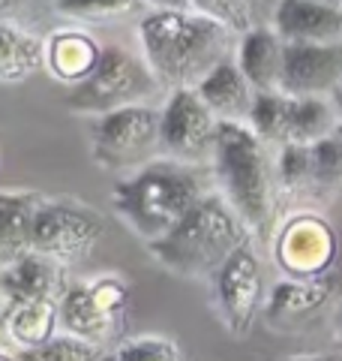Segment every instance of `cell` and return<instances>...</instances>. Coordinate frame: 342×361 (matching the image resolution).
Segmentation results:
<instances>
[{"mask_svg": "<svg viewBox=\"0 0 342 361\" xmlns=\"http://www.w3.org/2000/svg\"><path fill=\"white\" fill-rule=\"evenodd\" d=\"M208 193L210 184L201 166L163 157L114 180L111 208L144 244H153L175 229L180 217Z\"/></svg>", "mask_w": 342, "mask_h": 361, "instance_id": "cell-3", "label": "cell"}, {"mask_svg": "<svg viewBox=\"0 0 342 361\" xmlns=\"http://www.w3.org/2000/svg\"><path fill=\"white\" fill-rule=\"evenodd\" d=\"M0 361H21V355H13V353H6V349L0 346Z\"/></svg>", "mask_w": 342, "mask_h": 361, "instance_id": "cell-33", "label": "cell"}, {"mask_svg": "<svg viewBox=\"0 0 342 361\" xmlns=\"http://www.w3.org/2000/svg\"><path fill=\"white\" fill-rule=\"evenodd\" d=\"M234 61L255 90H279L285 42L270 25H255L237 37Z\"/></svg>", "mask_w": 342, "mask_h": 361, "instance_id": "cell-18", "label": "cell"}, {"mask_svg": "<svg viewBox=\"0 0 342 361\" xmlns=\"http://www.w3.org/2000/svg\"><path fill=\"white\" fill-rule=\"evenodd\" d=\"M141 9L139 0H54V13L72 21V25L84 27H106L120 18H129Z\"/></svg>", "mask_w": 342, "mask_h": 361, "instance_id": "cell-24", "label": "cell"}, {"mask_svg": "<svg viewBox=\"0 0 342 361\" xmlns=\"http://www.w3.org/2000/svg\"><path fill=\"white\" fill-rule=\"evenodd\" d=\"M220 121L204 106L196 87L168 90L165 106L159 109V148L165 157L189 166H210Z\"/></svg>", "mask_w": 342, "mask_h": 361, "instance_id": "cell-10", "label": "cell"}, {"mask_svg": "<svg viewBox=\"0 0 342 361\" xmlns=\"http://www.w3.org/2000/svg\"><path fill=\"white\" fill-rule=\"evenodd\" d=\"M99 361H118V358H114V349H111V353H106V355H102Z\"/></svg>", "mask_w": 342, "mask_h": 361, "instance_id": "cell-35", "label": "cell"}, {"mask_svg": "<svg viewBox=\"0 0 342 361\" xmlns=\"http://www.w3.org/2000/svg\"><path fill=\"white\" fill-rule=\"evenodd\" d=\"M139 45L159 87L180 90L234 58L237 33L196 9H156L139 21Z\"/></svg>", "mask_w": 342, "mask_h": 361, "instance_id": "cell-1", "label": "cell"}, {"mask_svg": "<svg viewBox=\"0 0 342 361\" xmlns=\"http://www.w3.org/2000/svg\"><path fill=\"white\" fill-rule=\"evenodd\" d=\"M265 265L255 250V241L241 244L210 277V298L216 319L232 337H246L267 301Z\"/></svg>", "mask_w": 342, "mask_h": 361, "instance_id": "cell-9", "label": "cell"}, {"mask_svg": "<svg viewBox=\"0 0 342 361\" xmlns=\"http://www.w3.org/2000/svg\"><path fill=\"white\" fill-rule=\"evenodd\" d=\"M339 133H342V127H339Z\"/></svg>", "mask_w": 342, "mask_h": 361, "instance_id": "cell-37", "label": "cell"}, {"mask_svg": "<svg viewBox=\"0 0 342 361\" xmlns=\"http://www.w3.org/2000/svg\"><path fill=\"white\" fill-rule=\"evenodd\" d=\"M330 4H339V6H342V0H330Z\"/></svg>", "mask_w": 342, "mask_h": 361, "instance_id": "cell-36", "label": "cell"}, {"mask_svg": "<svg viewBox=\"0 0 342 361\" xmlns=\"http://www.w3.org/2000/svg\"><path fill=\"white\" fill-rule=\"evenodd\" d=\"M342 292V274L330 271L324 277H282L279 283H273L265 301V319L270 329L277 331H298L303 325L318 319L324 310L336 304Z\"/></svg>", "mask_w": 342, "mask_h": 361, "instance_id": "cell-11", "label": "cell"}, {"mask_svg": "<svg viewBox=\"0 0 342 361\" xmlns=\"http://www.w3.org/2000/svg\"><path fill=\"white\" fill-rule=\"evenodd\" d=\"M196 90L204 99V106L216 115V121H225V123L249 121V111H253V103H255V87L249 85V78L241 73L234 58L213 66L196 85Z\"/></svg>", "mask_w": 342, "mask_h": 361, "instance_id": "cell-17", "label": "cell"}, {"mask_svg": "<svg viewBox=\"0 0 342 361\" xmlns=\"http://www.w3.org/2000/svg\"><path fill=\"white\" fill-rule=\"evenodd\" d=\"M342 85V39L336 42H285L279 90L289 97L330 99Z\"/></svg>", "mask_w": 342, "mask_h": 361, "instance_id": "cell-12", "label": "cell"}, {"mask_svg": "<svg viewBox=\"0 0 342 361\" xmlns=\"http://www.w3.org/2000/svg\"><path fill=\"white\" fill-rule=\"evenodd\" d=\"M270 27L282 42H336L342 39V6L330 0H277Z\"/></svg>", "mask_w": 342, "mask_h": 361, "instance_id": "cell-15", "label": "cell"}, {"mask_svg": "<svg viewBox=\"0 0 342 361\" xmlns=\"http://www.w3.org/2000/svg\"><path fill=\"white\" fill-rule=\"evenodd\" d=\"M102 235H106V220L96 208L84 205L78 199H42V205L33 217L30 250L42 253L61 268H72L94 256Z\"/></svg>", "mask_w": 342, "mask_h": 361, "instance_id": "cell-7", "label": "cell"}, {"mask_svg": "<svg viewBox=\"0 0 342 361\" xmlns=\"http://www.w3.org/2000/svg\"><path fill=\"white\" fill-rule=\"evenodd\" d=\"M246 241H253V235L243 220L216 190H210L168 235L147 244V253L168 274L184 280H210L225 259Z\"/></svg>", "mask_w": 342, "mask_h": 361, "instance_id": "cell-4", "label": "cell"}, {"mask_svg": "<svg viewBox=\"0 0 342 361\" xmlns=\"http://www.w3.org/2000/svg\"><path fill=\"white\" fill-rule=\"evenodd\" d=\"M6 313V334L21 353L49 343L61 331V316H57V301H21V304H4Z\"/></svg>", "mask_w": 342, "mask_h": 361, "instance_id": "cell-22", "label": "cell"}, {"mask_svg": "<svg viewBox=\"0 0 342 361\" xmlns=\"http://www.w3.org/2000/svg\"><path fill=\"white\" fill-rule=\"evenodd\" d=\"M102 355H106V349L96 343H87L72 334H54L49 343L25 349L21 361H99Z\"/></svg>", "mask_w": 342, "mask_h": 361, "instance_id": "cell-26", "label": "cell"}, {"mask_svg": "<svg viewBox=\"0 0 342 361\" xmlns=\"http://www.w3.org/2000/svg\"><path fill=\"white\" fill-rule=\"evenodd\" d=\"M336 341L342 346V310H339V319H336Z\"/></svg>", "mask_w": 342, "mask_h": 361, "instance_id": "cell-34", "label": "cell"}, {"mask_svg": "<svg viewBox=\"0 0 342 361\" xmlns=\"http://www.w3.org/2000/svg\"><path fill=\"white\" fill-rule=\"evenodd\" d=\"M253 4H255V0H253Z\"/></svg>", "mask_w": 342, "mask_h": 361, "instance_id": "cell-38", "label": "cell"}, {"mask_svg": "<svg viewBox=\"0 0 342 361\" xmlns=\"http://www.w3.org/2000/svg\"><path fill=\"white\" fill-rule=\"evenodd\" d=\"M141 6H147V13L156 9H189V0H139Z\"/></svg>", "mask_w": 342, "mask_h": 361, "instance_id": "cell-29", "label": "cell"}, {"mask_svg": "<svg viewBox=\"0 0 342 361\" xmlns=\"http://www.w3.org/2000/svg\"><path fill=\"white\" fill-rule=\"evenodd\" d=\"M189 9L220 21L228 30H234L237 37L246 33L249 27H255L253 0H189Z\"/></svg>", "mask_w": 342, "mask_h": 361, "instance_id": "cell-27", "label": "cell"}, {"mask_svg": "<svg viewBox=\"0 0 342 361\" xmlns=\"http://www.w3.org/2000/svg\"><path fill=\"white\" fill-rule=\"evenodd\" d=\"M57 316H61L63 334L82 337V341L96 343L102 349L127 331V322L96 298L87 280H78V283H70L63 289V295L57 298Z\"/></svg>", "mask_w": 342, "mask_h": 361, "instance_id": "cell-13", "label": "cell"}, {"mask_svg": "<svg viewBox=\"0 0 342 361\" xmlns=\"http://www.w3.org/2000/svg\"><path fill=\"white\" fill-rule=\"evenodd\" d=\"M9 341V334H6V313L0 310V346H4Z\"/></svg>", "mask_w": 342, "mask_h": 361, "instance_id": "cell-32", "label": "cell"}, {"mask_svg": "<svg viewBox=\"0 0 342 361\" xmlns=\"http://www.w3.org/2000/svg\"><path fill=\"white\" fill-rule=\"evenodd\" d=\"M210 178L216 193L243 220L253 241L270 238L282 220L277 163H273V151L246 123L220 121L210 157Z\"/></svg>", "mask_w": 342, "mask_h": 361, "instance_id": "cell-2", "label": "cell"}, {"mask_svg": "<svg viewBox=\"0 0 342 361\" xmlns=\"http://www.w3.org/2000/svg\"><path fill=\"white\" fill-rule=\"evenodd\" d=\"M342 193V133L310 145V205L322 211Z\"/></svg>", "mask_w": 342, "mask_h": 361, "instance_id": "cell-23", "label": "cell"}, {"mask_svg": "<svg viewBox=\"0 0 342 361\" xmlns=\"http://www.w3.org/2000/svg\"><path fill=\"white\" fill-rule=\"evenodd\" d=\"M282 361H336V355H291V358H282Z\"/></svg>", "mask_w": 342, "mask_h": 361, "instance_id": "cell-30", "label": "cell"}, {"mask_svg": "<svg viewBox=\"0 0 342 361\" xmlns=\"http://www.w3.org/2000/svg\"><path fill=\"white\" fill-rule=\"evenodd\" d=\"M90 160L102 172H127L151 163L159 148V109L151 103L120 106L90 118Z\"/></svg>", "mask_w": 342, "mask_h": 361, "instance_id": "cell-6", "label": "cell"}, {"mask_svg": "<svg viewBox=\"0 0 342 361\" xmlns=\"http://www.w3.org/2000/svg\"><path fill=\"white\" fill-rule=\"evenodd\" d=\"M42 199L33 190H0V265L30 250L33 217Z\"/></svg>", "mask_w": 342, "mask_h": 361, "instance_id": "cell-19", "label": "cell"}, {"mask_svg": "<svg viewBox=\"0 0 342 361\" xmlns=\"http://www.w3.org/2000/svg\"><path fill=\"white\" fill-rule=\"evenodd\" d=\"M45 37L30 27L0 21V85H21L42 70Z\"/></svg>", "mask_w": 342, "mask_h": 361, "instance_id": "cell-21", "label": "cell"}, {"mask_svg": "<svg viewBox=\"0 0 342 361\" xmlns=\"http://www.w3.org/2000/svg\"><path fill=\"white\" fill-rule=\"evenodd\" d=\"M330 103H334V109H336V118H339V123H342V85L334 90V97H330Z\"/></svg>", "mask_w": 342, "mask_h": 361, "instance_id": "cell-31", "label": "cell"}, {"mask_svg": "<svg viewBox=\"0 0 342 361\" xmlns=\"http://www.w3.org/2000/svg\"><path fill=\"white\" fill-rule=\"evenodd\" d=\"M270 250L282 277H324L336 271L339 235L322 211L298 208L277 223L270 235Z\"/></svg>", "mask_w": 342, "mask_h": 361, "instance_id": "cell-8", "label": "cell"}, {"mask_svg": "<svg viewBox=\"0 0 342 361\" xmlns=\"http://www.w3.org/2000/svg\"><path fill=\"white\" fill-rule=\"evenodd\" d=\"M114 358L118 361H186L177 341L165 334L127 337V341H120L118 349H114Z\"/></svg>", "mask_w": 342, "mask_h": 361, "instance_id": "cell-25", "label": "cell"}, {"mask_svg": "<svg viewBox=\"0 0 342 361\" xmlns=\"http://www.w3.org/2000/svg\"><path fill=\"white\" fill-rule=\"evenodd\" d=\"M342 127L336 118V109L324 97H289L285 106V127H282V145H315L334 135Z\"/></svg>", "mask_w": 342, "mask_h": 361, "instance_id": "cell-20", "label": "cell"}, {"mask_svg": "<svg viewBox=\"0 0 342 361\" xmlns=\"http://www.w3.org/2000/svg\"><path fill=\"white\" fill-rule=\"evenodd\" d=\"M102 49H106V45L87 27H78V25L54 27V30H49V37H45L42 70L49 73L54 82L75 87L96 70Z\"/></svg>", "mask_w": 342, "mask_h": 361, "instance_id": "cell-14", "label": "cell"}, {"mask_svg": "<svg viewBox=\"0 0 342 361\" xmlns=\"http://www.w3.org/2000/svg\"><path fill=\"white\" fill-rule=\"evenodd\" d=\"M66 283V268H61L51 259H45L37 250H25L6 265H0V295L4 304L21 301H45L61 298Z\"/></svg>", "mask_w": 342, "mask_h": 361, "instance_id": "cell-16", "label": "cell"}, {"mask_svg": "<svg viewBox=\"0 0 342 361\" xmlns=\"http://www.w3.org/2000/svg\"><path fill=\"white\" fill-rule=\"evenodd\" d=\"M45 13H54V0H0V21H9V25L33 30Z\"/></svg>", "mask_w": 342, "mask_h": 361, "instance_id": "cell-28", "label": "cell"}, {"mask_svg": "<svg viewBox=\"0 0 342 361\" xmlns=\"http://www.w3.org/2000/svg\"><path fill=\"white\" fill-rule=\"evenodd\" d=\"M156 90L163 87H159L153 73L147 70L141 54H132L123 45H106L96 70L82 85L70 87L66 109L75 111V115L96 118L120 106L147 103V97H153Z\"/></svg>", "mask_w": 342, "mask_h": 361, "instance_id": "cell-5", "label": "cell"}]
</instances>
